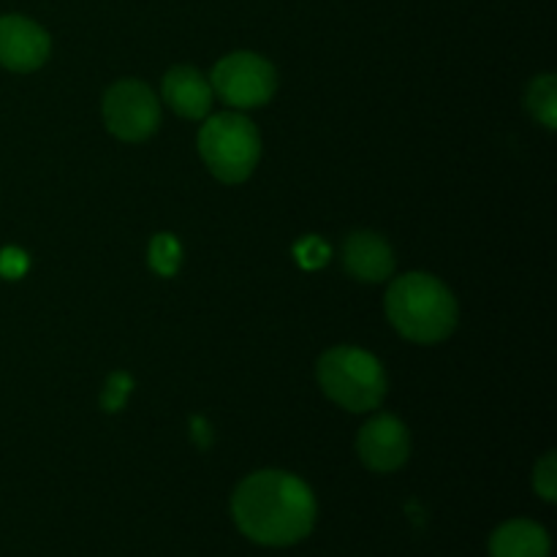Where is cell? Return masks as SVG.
Returning a JSON list of instances; mask_svg holds the SVG:
<instances>
[{
    "mask_svg": "<svg viewBox=\"0 0 557 557\" xmlns=\"http://www.w3.org/2000/svg\"><path fill=\"white\" fill-rule=\"evenodd\" d=\"M131 389H134V381L125 373H114L112 379H109L107 389H103L101 406L107 408V411H120V408L125 406V400H128Z\"/></svg>",
    "mask_w": 557,
    "mask_h": 557,
    "instance_id": "obj_16",
    "label": "cell"
},
{
    "mask_svg": "<svg viewBox=\"0 0 557 557\" xmlns=\"http://www.w3.org/2000/svg\"><path fill=\"white\" fill-rule=\"evenodd\" d=\"M199 152L212 177L228 185L243 183L259 163L261 136L248 117L237 112H223L201 125Z\"/></svg>",
    "mask_w": 557,
    "mask_h": 557,
    "instance_id": "obj_4",
    "label": "cell"
},
{
    "mask_svg": "<svg viewBox=\"0 0 557 557\" xmlns=\"http://www.w3.org/2000/svg\"><path fill=\"white\" fill-rule=\"evenodd\" d=\"M27 272V256L20 248H3L0 250V275L5 281H16Z\"/></svg>",
    "mask_w": 557,
    "mask_h": 557,
    "instance_id": "obj_17",
    "label": "cell"
},
{
    "mask_svg": "<svg viewBox=\"0 0 557 557\" xmlns=\"http://www.w3.org/2000/svg\"><path fill=\"white\" fill-rule=\"evenodd\" d=\"M212 92L223 103L237 109H256L270 103L277 90V71L267 58L256 52H232L212 69Z\"/></svg>",
    "mask_w": 557,
    "mask_h": 557,
    "instance_id": "obj_5",
    "label": "cell"
},
{
    "mask_svg": "<svg viewBox=\"0 0 557 557\" xmlns=\"http://www.w3.org/2000/svg\"><path fill=\"white\" fill-rule=\"evenodd\" d=\"M533 487L536 493L542 495L544 500H553L557 498V466H555V451L544 455L542 460L536 462V471H533Z\"/></svg>",
    "mask_w": 557,
    "mask_h": 557,
    "instance_id": "obj_15",
    "label": "cell"
},
{
    "mask_svg": "<svg viewBox=\"0 0 557 557\" xmlns=\"http://www.w3.org/2000/svg\"><path fill=\"white\" fill-rule=\"evenodd\" d=\"M490 557H549V536L531 520L504 522L490 536Z\"/></svg>",
    "mask_w": 557,
    "mask_h": 557,
    "instance_id": "obj_11",
    "label": "cell"
},
{
    "mask_svg": "<svg viewBox=\"0 0 557 557\" xmlns=\"http://www.w3.org/2000/svg\"><path fill=\"white\" fill-rule=\"evenodd\" d=\"M392 326L406 341L433 346L446 341L457 326V299L444 283L428 272H408L389 286L384 299Z\"/></svg>",
    "mask_w": 557,
    "mask_h": 557,
    "instance_id": "obj_2",
    "label": "cell"
},
{
    "mask_svg": "<svg viewBox=\"0 0 557 557\" xmlns=\"http://www.w3.org/2000/svg\"><path fill=\"white\" fill-rule=\"evenodd\" d=\"M52 52L49 33L20 14L0 16V65L16 74L41 69Z\"/></svg>",
    "mask_w": 557,
    "mask_h": 557,
    "instance_id": "obj_8",
    "label": "cell"
},
{
    "mask_svg": "<svg viewBox=\"0 0 557 557\" xmlns=\"http://www.w3.org/2000/svg\"><path fill=\"white\" fill-rule=\"evenodd\" d=\"M357 455L370 471L392 473L406 466L411 455V435L408 428L392 413H379L370 419L357 435Z\"/></svg>",
    "mask_w": 557,
    "mask_h": 557,
    "instance_id": "obj_7",
    "label": "cell"
},
{
    "mask_svg": "<svg viewBox=\"0 0 557 557\" xmlns=\"http://www.w3.org/2000/svg\"><path fill=\"white\" fill-rule=\"evenodd\" d=\"M163 101L174 114L185 120H201L210 114L212 85L201 71L190 65H174L161 82Z\"/></svg>",
    "mask_w": 557,
    "mask_h": 557,
    "instance_id": "obj_10",
    "label": "cell"
},
{
    "mask_svg": "<svg viewBox=\"0 0 557 557\" xmlns=\"http://www.w3.org/2000/svg\"><path fill=\"white\" fill-rule=\"evenodd\" d=\"M315 379L332 403L351 413L373 411L386 397L384 364L362 348L337 346L321 354Z\"/></svg>",
    "mask_w": 557,
    "mask_h": 557,
    "instance_id": "obj_3",
    "label": "cell"
},
{
    "mask_svg": "<svg viewBox=\"0 0 557 557\" xmlns=\"http://www.w3.org/2000/svg\"><path fill=\"white\" fill-rule=\"evenodd\" d=\"M190 435H194V441L196 444L201 446V449H207V446L212 444V428L210 424L205 422V419H194V422H190Z\"/></svg>",
    "mask_w": 557,
    "mask_h": 557,
    "instance_id": "obj_18",
    "label": "cell"
},
{
    "mask_svg": "<svg viewBox=\"0 0 557 557\" xmlns=\"http://www.w3.org/2000/svg\"><path fill=\"white\" fill-rule=\"evenodd\" d=\"M294 259L299 261V267H305V270H321V267H326V261L332 259V248L324 243L321 237H305L299 239L297 245H294Z\"/></svg>",
    "mask_w": 557,
    "mask_h": 557,
    "instance_id": "obj_14",
    "label": "cell"
},
{
    "mask_svg": "<svg viewBox=\"0 0 557 557\" xmlns=\"http://www.w3.org/2000/svg\"><path fill=\"white\" fill-rule=\"evenodd\" d=\"M232 515L250 542L288 547L313 531L319 506L313 490L294 473L259 471L237 487Z\"/></svg>",
    "mask_w": 557,
    "mask_h": 557,
    "instance_id": "obj_1",
    "label": "cell"
},
{
    "mask_svg": "<svg viewBox=\"0 0 557 557\" xmlns=\"http://www.w3.org/2000/svg\"><path fill=\"white\" fill-rule=\"evenodd\" d=\"M343 264L359 283H384L395 272L392 245L375 232H354L343 245Z\"/></svg>",
    "mask_w": 557,
    "mask_h": 557,
    "instance_id": "obj_9",
    "label": "cell"
},
{
    "mask_svg": "<svg viewBox=\"0 0 557 557\" xmlns=\"http://www.w3.org/2000/svg\"><path fill=\"white\" fill-rule=\"evenodd\" d=\"M150 267L152 272H158L161 277H172L180 270V261H183V250L180 243L172 234H156L150 243Z\"/></svg>",
    "mask_w": 557,
    "mask_h": 557,
    "instance_id": "obj_13",
    "label": "cell"
},
{
    "mask_svg": "<svg viewBox=\"0 0 557 557\" xmlns=\"http://www.w3.org/2000/svg\"><path fill=\"white\" fill-rule=\"evenodd\" d=\"M103 123L120 141H145L161 125V103L139 79H120L103 96Z\"/></svg>",
    "mask_w": 557,
    "mask_h": 557,
    "instance_id": "obj_6",
    "label": "cell"
},
{
    "mask_svg": "<svg viewBox=\"0 0 557 557\" xmlns=\"http://www.w3.org/2000/svg\"><path fill=\"white\" fill-rule=\"evenodd\" d=\"M525 103H528V112H531L533 117L544 125V128L553 131L557 123V79L555 76L553 74L536 76V79L531 82V87H528Z\"/></svg>",
    "mask_w": 557,
    "mask_h": 557,
    "instance_id": "obj_12",
    "label": "cell"
}]
</instances>
